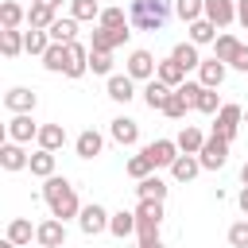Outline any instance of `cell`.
<instances>
[{"instance_id": "cell-1", "label": "cell", "mask_w": 248, "mask_h": 248, "mask_svg": "<svg viewBox=\"0 0 248 248\" xmlns=\"http://www.w3.org/2000/svg\"><path fill=\"white\" fill-rule=\"evenodd\" d=\"M43 202H46L50 217H58V221H70V217H78V213H81L78 190H74V182H70V178H62V174L43 178Z\"/></svg>"}, {"instance_id": "cell-50", "label": "cell", "mask_w": 248, "mask_h": 248, "mask_svg": "<svg viewBox=\"0 0 248 248\" xmlns=\"http://www.w3.org/2000/svg\"><path fill=\"white\" fill-rule=\"evenodd\" d=\"M31 4H46V8H62V0H31Z\"/></svg>"}, {"instance_id": "cell-10", "label": "cell", "mask_w": 248, "mask_h": 248, "mask_svg": "<svg viewBox=\"0 0 248 248\" xmlns=\"http://www.w3.org/2000/svg\"><path fill=\"white\" fill-rule=\"evenodd\" d=\"M155 70H159V58H155L151 50H132V54H128L124 74H132L136 81H151V78H155Z\"/></svg>"}, {"instance_id": "cell-43", "label": "cell", "mask_w": 248, "mask_h": 248, "mask_svg": "<svg viewBox=\"0 0 248 248\" xmlns=\"http://www.w3.org/2000/svg\"><path fill=\"white\" fill-rule=\"evenodd\" d=\"M124 170H128V178H136V182H140V178H147V174H151L155 167H151V159H147V155L140 151V155H132V159L124 163Z\"/></svg>"}, {"instance_id": "cell-13", "label": "cell", "mask_w": 248, "mask_h": 248, "mask_svg": "<svg viewBox=\"0 0 248 248\" xmlns=\"http://www.w3.org/2000/svg\"><path fill=\"white\" fill-rule=\"evenodd\" d=\"M27 163H31V155H27V147L23 143H16V140H4L0 143V167L4 170H27Z\"/></svg>"}, {"instance_id": "cell-2", "label": "cell", "mask_w": 248, "mask_h": 248, "mask_svg": "<svg viewBox=\"0 0 248 248\" xmlns=\"http://www.w3.org/2000/svg\"><path fill=\"white\" fill-rule=\"evenodd\" d=\"M170 12H174V0H132L128 4V19L140 31H163Z\"/></svg>"}, {"instance_id": "cell-12", "label": "cell", "mask_w": 248, "mask_h": 248, "mask_svg": "<svg viewBox=\"0 0 248 248\" xmlns=\"http://www.w3.org/2000/svg\"><path fill=\"white\" fill-rule=\"evenodd\" d=\"M35 105H39V93L27 89V85H12L4 93V108L8 112H35Z\"/></svg>"}, {"instance_id": "cell-41", "label": "cell", "mask_w": 248, "mask_h": 248, "mask_svg": "<svg viewBox=\"0 0 248 248\" xmlns=\"http://www.w3.org/2000/svg\"><path fill=\"white\" fill-rule=\"evenodd\" d=\"M23 19H27V12H23L16 0H4V4H0V27H19Z\"/></svg>"}, {"instance_id": "cell-6", "label": "cell", "mask_w": 248, "mask_h": 248, "mask_svg": "<svg viewBox=\"0 0 248 248\" xmlns=\"http://www.w3.org/2000/svg\"><path fill=\"white\" fill-rule=\"evenodd\" d=\"M198 159H202V167L205 170H221L225 163H229V140H221V136H205V143H202V151H198Z\"/></svg>"}, {"instance_id": "cell-42", "label": "cell", "mask_w": 248, "mask_h": 248, "mask_svg": "<svg viewBox=\"0 0 248 248\" xmlns=\"http://www.w3.org/2000/svg\"><path fill=\"white\" fill-rule=\"evenodd\" d=\"M89 70L101 78H112V50H93L89 46Z\"/></svg>"}, {"instance_id": "cell-35", "label": "cell", "mask_w": 248, "mask_h": 248, "mask_svg": "<svg viewBox=\"0 0 248 248\" xmlns=\"http://www.w3.org/2000/svg\"><path fill=\"white\" fill-rule=\"evenodd\" d=\"M4 236H8V240H16V244L23 248V244H31V236H35V225H31L27 217H12V221H8V232H4Z\"/></svg>"}, {"instance_id": "cell-7", "label": "cell", "mask_w": 248, "mask_h": 248, "mask_svg": "<svg viewBox=\"0 0 248 248\" xmlns=\"http://www.w3.org/2000/svg\"><path fill=\"white\" fill-rule=\"evenodd\" d=\"M132 39V27H93V39H89V46L93 50H116V46H124Z\"/></svg>"}, {"instance_id": "cell-49", "label": "cell", "mask_w": 248, "mask_h": 248, "mask_svg": "<svg viewBox=\"0 0 248 248\" xmlns=\"http://www.w3.org/2000/svg\"><path fill=\"white\" fill-rule=\"evenodd\" d=\"M140 248H163V236H151V240H140Z\"/></svg>"}, {"instance_id": "cell-21", "label": "cell", "mask_w": 248, "mask_h": 248, "mask_svg": "<svg viewBox=\"0 0 248 248\" xmlns=\"http://www.w3.org/2000/svg\"><path fill=\"white\" fill-rule=\"evenodd\" d=\"M167 97H170V85H167V81H159V78H151V81H143V105H147L151 112H163V105H167Z\"/></svg>"}, {"instance_id": "cell-16", "label": "cell", "mask_w": 248, "mask_h": 248, "mask_svg": "<svg viewBox=\"0 0 248 248\" xmlns=\"http://www.w3.org/2000/svg\"><path fill=\"white\" fill-rule=\"evenodd\" d=\"M74 151H78V159H97V155L105 151V136H101L97 128H85V132L74 140Z\"/></svg>"}, {"instance_id": "cell-37", "label": "cell", "mask_w": 248, "mask_h": 248, "mask_svg": "<svg viewBox=\"0 0 248 248\" xmlns=\"http://www.w3.org/2000/svg\"><path fill=\"white\" fill-rule=\"evenodd\" d=\"M0 50H4V58L23 54V31H19V27H4V31H0Z\"/></svg>"}, {"instance_id": "cell-39", "label": "cell", "mask_w": 248, "mask_h": 248, "mask_svg": "<svg viewBox=\"0 0 248 248\" xmlns=\"http://www.w3.org/2000/svg\"><path fill=\"white\" fill-rule=\"evenodd\" d=\"M221 105H225V101L217 97V89L202 85V93H198V105H194V108H198V112H205V116H217V112H221Z\"/></svg>"}, {"instance_id": "cell-3", "label": "cell", "mask_w": 248, "mask_h": 248, "mask_svg": "<svg viewBox=\"0 0 248 248\" xmlns=\"http://www.w3.org/2000/svg\"><path fill=\"white\" fill-rule=\"evenodd\" d=\"M159 225H163V202L140 198V205H136V236L151 240V236H159Z\"/></svg>"}, {"instance_id": "cell-20", "label": "cell", "mask_w": 248, "mask_h": 248, "mask_svg": "<svg viewBox=\"0 0 248 248\" xmlns=\"http://www.w3.org/2000/svg\"><path fill=\"white\" fill-rule=\"evenodd\" d=\"M225 74H229V66H225L221 58H202V66H198V81L209 85V89H217V85L225 81Z\"/></svg>"}, {"instance_id": "cell-51", "label": "cell", "mask_w": 248, "mask_h": 248, "mask_svg": "<svg viewBox=\"0 0 248 248\" xmlns=\"http://www.w3.org/2000/svg\"><path fill=\"white\" fill-rule=\"evenodd\" d=\"M240 186H248V163L240 167Z\"/></svg>"}, {"instance_id": "cell-14", "label": "cell", "mask_w": 248, "mask_h": 248, "mask_svg": "<svg viewBox=\"0 0 248 248\" xmlns=\"http://www.w3.org/2000/svg\"><path fill=\"white\" fill-rule=\"evenodd\" d=\"M105 93H108L116 105H128V101L136 97V78H132V74H112V78L105 81Z\"/></svg>"}, {"instance_id": "cell-22", "label": "cell", "mask_w": 248, "mask_h": 248, "mask_svg": "<svg viewBox=\"0 0 248 248\" xmlns=\"http://www.w3.org/2000/svg\"><path fill=\"white\" fill-rule=\"evenodd\" d=\"M167 190H170V186H167L155 170H151L147 178H140V182H136V194H140V198H147V202H167Z\"/></svg>"}, {"instance_id": "cell-44", "label": "cell", "mask_w": 248, "mask_h": 248, "mask_svg": "<svg viewBox=\"0 0 248 248\" xmlns=\"http://www.w3.org/2000/svg\"><path fill=\"white\" fill-rule=\"evenodd\" d=\"M101 27H132V19L124 16V8H101Z\"/></svg>"}, {"instance_id": "cell-33", "label": "cell", "mask_w": 248, "mask_h": 248, "mask_svg": "<svg viewBox=\"0 0 248 248\" xmlns=\"http://www.w3.org/2000/svg\"><path fill=\"white\" fill-rule=\"evenodd\" d=\"M54 19H58V8H46V4H31V8H27V27L46 31Z\"/></svg>"}, {"instance_id": "cell-24", "label": "cell", "mask_w": 248, "mask_h": 248, "mask_svg": "<svg viewBox=\"0 0 248 248\" xmlns=\"http://www.w3.org/2000/svg\"><path fill=\"white\" fill-rule=\"evenodd\" d=\"M186 31H190V43H198V46H205V43H213V39H217V31H221V27H217L213 19H205V16H202V19H194V23H186Z\"/></svg>"}, {"instance_id": "cell-4", "label": "cell", "mask_w": 248, "mask_h": 248, "mask_svg": "<svg viewBox=\"0 0 248 248\" xmlns=\"http://www.w3.org/2000/svg\"><path fill=\"white\" fill-rule=\"evenodd\" d=\"M240 124H244V105H232V101H225L221 105V112L213 116V136H221V140H236V132H240Z\"/></svg>"}, {"instance_id": "cell-19", "label": "cell", "mask_w": 248, "mask_h": 248, "mask_svg": "<svg viewBox=\"0 0 248 248\" xmlns=\"http://www.w3.org/2000/svg\"><path fill=\"white\" fill-rule=\"evenodd\" d=\"M205 19H213L217 27L236 23V0H205Z\"/></svg>"}, {"instance_id": "cell-45", "label": "cell", "mask_w": 248, "mask_h": 248, "mask_svg": "<svg viewBox=\"0 0 248 248\" xmlns=\"http://www.w3.org/2000/svg\"><path fill=\"white\" fill-rule=\"evenodd\" d=\"M229 244L232 248H248V221H232L229 225Z\"/></svg>"}, {"instance_id": "cell-48", "label": "cell", "mask_w": 248, "mask_h": 248, "mask_svg": "<svg viewBox=\"0 0 248 248\" xmlns=\"http://www.w3.org/2000/svg\"><path fill=\"white\" fill-rule=\"evenodd\" d=\"M236 205H240V213L248 217V186H240V194H236Z\"/></svg>"}, {"instance_id": "cell-27", "label": "cell", "mask_w": 248, "mask_h": 248, "mask_svg": "<svg viewBox=\"0 0 248 248\" xmlns=\"http://www.w3.org/2000/svg\"><path fill=\"white\" fill-rule=\"evenodd\" d=\"M35 143L46 147V151H62V147H66V128H62V124H43Z\"/></svg>"}, {"instance_id": "cell-38", "label": "cell", "mask_w": 248, "mask_h": 248, "mask_svg": "<svg viewBox=\"0 0 248 248\" xmlns=\"http://www.w3.org/2000/svg\"><path fill=\"white\" fill-rule=\"evenodd\" d=\"M174 16L182 23H194V19L205 16V0H174Z\"/></svg>"}, {"instance_id": "cell-29", "label": "cell", "mask_w": 248, "mask_h": 248, "mask_svg": "<svg viewBox=\"0 0 248 248\" xmlns=\"http://www.w3.org/2000/svg\"><path fill=\"white\" fill-rule=\"evenodd\" d=\"M50 43H54V39H50V31H39V27L23 31V50H27V54H35V58H43Z\"/></svg>"}, {"instance_id": "cell-5", "label": "cell", "mask_w": 248, "mask_h": 248, "mask_svg": "<svg viewBox=\"0 0 248 248\" xmlns=\"http://www.w3.org/2000/svg\"><path fill=\"white\" fill-rule=\"evenodd\" d=\"M108 221H112V213H108L105 205H97V202L81 205V213H78V229H81L85 236H101V232H108Z\"/></svg>"}, {"instance_id": "cell-25", "label": "cell", "mask_w": 248, "mask_h": 248, "mask_svg": "<svg viewBox=\"0 0 248 248\" xmlns=\"http://www.w3.org/2000/svg\"><path fill=\"white\" fill-rule=\"evenodd\" d=\"M170 58H174V62H182V66H186V74L202 66V54H198V43H190V39H186V43H174V46H170Z\"/></svg>"}, {"instance_id": "cell-28", "label": "cell", "mask_w": 248, "mask_h": 248, "mask_svg": "<svg viewBox=\"0 0 248 248\" xmlns=\"http://www.w3.org/2000/svg\"><path fill=\"white\" fill-rule=\"evenodd\" d=\"M46 31H50L54 43H74V39H78V19H74V16H58Z\"/></svg>"}, {"instance_id": "cell-15", "label": "cell", "mask_w": 248, "mask_h": 248, "mask_svg": "<svg viewBox=\"0 0 248 248\" xmlns=\"http://www.w3.org/2000/svg\"><path fill=\"white\" fill-rule=\"evenodd\" d=\"M108 136H112L120 147H136V143H140V124H136L132 116H116V120L108 124Z\"/></svg>"}, {"instance_id": "cell-17", "label": "cell", "mask_w": 248, "mask_h": 248, "mask_svg": "<svg viewBox=\"0 0 248 248\" xmlns=\"http://www.w3.org/2000/svg\"><path fill=\"white\" fill-rule=\"evenodd\" d=\"M43 70L66 74V70H70V43H50L46 54H43Z\"/></svg>"}, {"instance_id": "cell-32", "label": "cell", "mask_w": 248, "mask_h": 248, "mask_svg": "<svg viewBox=\"0 0 248 248\" xmlns=\"http://www.w3.org/2000/svg\"><path fill=\"white\" fill-rule=\"evenodd\" d=\"M27 170H31L35 178H50V174H54V151H46V147L31 151V163H27Z\"/></svg>"}, {"instance_id": "cell-36", "label": "cell", "mask_w": 248, "mask_h": 248, "mask_svg": "<svg viewBox=\"0 0 248 248\" xmlns=\"http://www.w3.org/2000/svg\"><path fill=\"white\" fill-rule=\"evenodd\" d=\"M70 16L78 23H97L101 19V4L97 0H70Z\"/></svg>"}, {"instance_id": "cell-40", "label": "cell", "mask_w": 248, "mask_h": 248, "mask_svg": "<svg viewBox=\"0 0 248 248\" xmlns=\"http://www.w3.org/2000/svg\"><path fill=\"white\" fill-rule=\"evenodd\" d=\"M190 112V101L182 97V89H170V97H167V105H163V116H170V120H182Z\"/></svg>"}, {"instance_id": "cell-53", "label": "cell", "mask_w": 248, "mask_h": 248, "mask_svg": "<svg viewBox=\"0 0 248 248\" xmlns=\"http://www.w3.org/2000/svg\"><path fill=\"white\" fill-rule=\"evenodd\" d=\"M244 124H248V105H244Z\"/></svg>"}, {"instance_id": "cell-23", "label": "cell", "mask_w": 248, "mask_h": 248, "mask_svg": "<svg viewBox=\"0 0 248 248\" xmlns=\"http://www.w3.org/2000/svg\"><path fill=\"white\" fill-rule=\"evenodd\" d=\"M89 74V46L85 43H70V70H66V78H85Z\"/></svg>"}, {"instance_id": "cell-34", "label": "cell", "mask_w": 248, "mask_h": 248, "mask_svg": "<svg viewBox=\"0 0 248 248\" xmlns=\"http://www.w3.org/2000/svg\"><path fill=\"white\" fill-rule=\"evenodd\" d=\"M108 232L112 236H132L136 232V209H120V213H112V221H108Z\"/></svg>"}, {"instance_id": "cell-11", "label": "cell", "mask_w": 248, "mask_h": 248, "mask_svg": "<svg viewBox=\"0 0 248 248\" xmlns=\"http://www.w3.org/2000/svg\"><path fill=\"white\" fill-rule=\"evenodd\" d=\"M39 128H43V124H35L31 112H12V120H8V140L31 143V140H39Z\"/></svg>"}, {"instance_id": "cell-46", "label": "cell", "mask_w": 248, "mask_h": 248, "mask_svg": "<svg viewBox=\"0 0 248 248\" xmlns=\"http://www.w3.org/2000/svg\"><path fill=\"white\" fill-rule=\"evenodd\" d=\"M229 70H240V74H248V43H240V50H236V58L229 62Z\"/></svg>"}, {"instance_id": "cell-52", "label": "cell", "mask_w": 248, "mask_h": 248, "mask_svg": "<svg viewBox=\"0 0 248 248\" xmlns=\"http://www.w3.org/2000/svg\"><path fill=\"white\" fill-rule=\"evenodd\" d=\"M0 248H19V244H16V240H8V236H4V240H0Z\"/></svg>"}, {"instance_id": "cell-9", "label": "cell", "mask_w": 248, "mask_h": 248, "mask_svg": "<svg viewBox=\"0 0 248 248\" xmlns=\"http://www.w3.org/2000/svg\"><path fill=\"white\" fill-rule=\"evenodd\" d=\"M35 240H39V248H66V221H58V217L39 221L35 225Z\"/></svg>"}, {"instance_id": "cell-30", "label": "cell", "mask_w": 248, "mask_h": 248, "mask_svg": "<svg viewBox=\"0 0 248 248\" xmlns=\"http://www.w3.org/2000/svg\"><path fill=\"white\" fill-rule=\"evenodd\" d=\"M236 50H240V39L236 35H229V31H221L217 39H213V58H221L225 66L236 58Z\"/></svg>"}, {"instance_id": "cell-26", "label": "cell", "mask_w": 248, "mask_h": 248, "mask_svg": "<svg viewBox=\"0 0 248 248\" xmlns=\"http://www.w3.org/2000/svg\"><path fill=\"white\" fill-rule=\"evenodd\" d=\"M155 78H159V81H167L170 89H178V85L186 81V66H182V62H174V58H163V62H159V70H155Z\"/></svg>"}, {"instance_id": "cell-8", "label": "cell", "mask_w": 248, "mask_h": 248, "mask_svg": "<svg viewBox=\"0 0 248 248\" xmlns=\"http://www.w3.org/2000/svg\"><path fill=\"white\" fill-rule=\"evenodd\" d=\"M140 151H143V155L151 159V167H155V170H159V167H167V170H170V163H174V159L182 155L174 140H151V143H143Z\"/></svg>"}, {"instance_id": "cell-47", "label": "cell", "mask_w": 248, "mask_h": 248, "mask_svg": "<svg viewBox=\"0 0 248 248\" xmlns=\"http://www.w3.org/2000/svg\"><path fill=\"white\" fill-rule=\"evenodd\" d=\"M236 23L248 31V0H236Z\"/></svg>"}, {"instance_id": "cell-31", "label": "cell", "mask_w": 248, "mask_h": 248, "mask_svg": "<svg viewBox=\"0 0 248 248\" xmlns=\"http://www.w3.org/2000/svg\"><path fill=\"white\" fill-rule=\"evenodd\" d=\"M174 143H178V151H186V155H198V151H202V143H205V136H202L194 124H182V132L174 136Z\"/></svg>"}, {"instance_id": "cell-18", "label": "cell", "mask_w": 248, "mask_h": 248, "mask_svg": "<svg viewBox=\"0 0 248 248\" xmlns=\"http://www.w3.org/2000/svg\"><path fill=\"white\" fill-rule=\"evenodd\" d=\"M202 170H205V167H202V159H198V155H186V151H182V155L170 163V174H174V182H194Z\"/></svg>"}]
</instances>
